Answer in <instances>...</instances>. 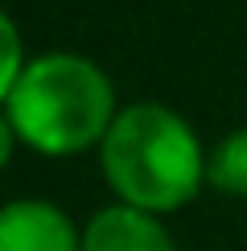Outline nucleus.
<instances>
[{"instance_id":"1","label":"nucleus","mask_w":247,"mask_h":251,"mask_svg":"<svg viewBox=\"0 0 247 251\" xmlns=\"http://www.w3.org/2000/svg\"><path fill=\"white\" fill-rule=\"evenodd\" d=\"M0 128L37 156H78L103 144L120 116L107 70L74 50L33 54L21 78L0 91Z\"/></svg>"},{"instance_id":"2","label":"nucleus","mask_w":247,"mask_h":251,"mask_svg":"<svg viewBox=\"0 0 247 251\" xmlns=\"http://www.w3.org/2000/svg\"><path fill=\"white\" fill-rule=\"evenodd\" d=\"M206 152L194 124L169 103H124L99 144V169L116 202L148 214L190 206L206 185Z\"/></svg>"},{"instance_id":"3","label":"nucleus","mask_w":247,"mask_h":251,"mask_svg":"<svg viewBox=\"0 0 247 251\" xmlns=\"http://www.w3.org/2000/svg\"><path fill=\"white\" fill-rule=\"evenodd\" d=\"M0 251H82V231L46 198H13L0 210Z\"/></svg>"},{"instance_id":"4","label":"nucleus","mask_w":247,"mask_h":251,"mask_svg":"<svg viewBox=\"0 0 247 251\" xmlns=\"http://www.w3.org/2000/svg\"><path fill=\"white\" fill-rule=\"evenodd\" d=\"M82 251H177V243L165 231L161 214L111 202L87 218Z\"/></svg>"},{"instance_id":"5","label":"nucleus","mask_w":247,"mask_h":251,"mask_svg":"<svg viewBox=\"0 0 247 251\" xmlns=\"http://www.w3.org/2000/svg\"><path fill=\"white\" fill-rule=\"evenodd\" d=\"M206 185L226 198H247V128L226 132L206 156Z\"/></svg>"},{"instance_id":"6","label":"nucleus","mask_w":247,"mask_h":251,"mask_svg":"<svg viewBox=\"0 0 247 251\" xmlns=\"http://www.w3.org/2000/svg\"><path fill=\"white\" fill-rule=\"evenodd\" d=\"M0 46H4V66H0V91H8L13 82L21 78V70L29 66V58L33 54H25V41H21V29H17V21L13 17H0Z\"/></svg>"}]
</instances>
